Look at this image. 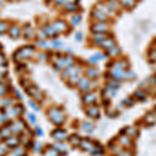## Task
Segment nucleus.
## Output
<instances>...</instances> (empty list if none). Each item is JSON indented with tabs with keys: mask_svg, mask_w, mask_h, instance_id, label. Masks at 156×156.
Instances as JSON below:
<instances>
[{
	"mask_svg": "<svg viewBox=\"0 0 156 156\" xmlns=\"http://www.w3.org/2000/svg\"><path fill=\"white\" fill-rule=\"evenodd\" d=\"M34 53V48L31 46H26L21 49H19L18 51L15 52V57L17 56L18 60H22V59H27L30 58Z\"/></svg>",
	"mask_w": 156,
	"mask_h": 156,
	"instance_id": "1",
	"label": "nucleus"
},
{
	"mask_svg": "<svg viewBox=\"0 0 156 156\" xmlns=\"http://www.w3.org/2000/svg\"><path fill=\"white\" fill-rule=\"evenodd\" d=\"M49 118H51L52 122L56 125L63 123V119H65L63 116V113H61L57 108H52L51 110H49Z\"/></svg>",
	"mask_w": 156,
	"mask_h": 156,
	"instance_id": "2",
	"label": "nucleus"
},
{
	"mask_svg": "<svg viewBox=\"0 0 156 156\" xmlns=\"http://www.w3.org/2000/svg\"><path fill=\"white\" fill-rule=\"evenodd\" d=\"M109 29V25L106 22H97L91 26V31L94 34H99V32H106Z\"/></svg>",
	"mask_w": 156,
	"mask_h": 156,
	"instance_id": "3",
	"label": "nucleus"
},
{
	"mask_svg": "<svg viewBox=\"0 0 156 156\" xmlns=\"http://www.w3.org/2000/svg\"><path fill=\"white\" fill-rule=\"evenodd\" d=\"M91 16L95 20H97L98 22H106L109 18L108 16H106L104 13H102L100 10H98V8H94V10H92Z\"/></svg>",
	"mask_w": 156,
	"mask_h": 156,
	"instance_id": "4",
	"label": "nucleus"
},
{
	"mask_svg": "<svg viewBox=\"0 0 156 156\" xmlns=\"http://www.w3.org/2000/svg\"><path fill=\"white\" fill-rule=\"evenodd\" d=\"M80 72V68L77 67V66H69V67L65 68V70H63V76L65 78H69L71 77L72 75H75V74H77Z\"/></svg>",
	"mask_w": 156,
	"mask_h": 156,
	"instance_id": "5",
	"label": "nucleus"
},
{
	"mask_svg": "<svg viewBox=\"0 0 156 156\" xmlns=\"http://www.w3.org/2000/svg\"><path fill=\"white\" fill-rule=\"evenodd\" d=\"M99 46H100L102 49L109 50L110 48H113V46H116V41L113 40V37H108V38L103 40V41L101 42L100 44H99Z\"/></svg>",
	"mask_w": 156,
	"mask_h": 156,
	"instance_id": "6",
	"label": "nucleus"
},
{
	"mask_svg": "<svg viewBox=\"0 0 156 156\" xmlns=\"http://www.w3.org/2000/svg\"><path fill=\"white\" fill-rule=\"evenodd\" d=\"M96 8H98V10H100L102 13H104L106 16H115L116 15V12L115 10H113L110 7H109L108 5H107L106 3H101V4H98L97 6H96Z\"/></svg>",
	"mask_w": 156,
	"mask_h": 156,
	"instance_id": "7",
	"label": "nucleus"
},
{
	"mask_svg": "<svg viewBox=\"0 0 156 156\" xmlns=\"http://www.w3.org/2000/svg\"><path fill=\"white\" fill-rule=\"evenodd\" d=\"M52 27L54 28L56 32H65L67 30V24H66L65 21L63 20H58V21L54 22Z\"/></svg>",
	"mask_w": 156,
	"mask_h": 156,
	"instance_id": "8",
	"label": "nucleus"
},
{
	"mask_svg": "<svg viewBox=\"0 0 156 156\" xmlns=\"http://www.w3.org/2000/svg\"><path fill=\"white\" fill-rule=\"evenodd\" d=\"M8 34H10V36L12 37L13 39H17L19 38V36L21 34V30H20V28L17 25H13L12 27L8 29Z\"/></svg>",
	"mask_w": 156,
	"mask_h": 156,
	"instance_id": "9",
	"label": "nucleus"
},
{
	"mask_svg": "<svg viewBox=\"0 0 156 156\" xmlns=\"http://www.w3.org/2000/svg\"><path fill=\"white\" fill-rule=\"evenodd\" d=\"M105 56L106 55H104V54H102V53H96L95 55L91 56V57L89 58V63H92V65H96V63H98V61L104 59Z\"/></svg>",
	"mask_w": 156,
	"mask_h": 156,
	"instance_id": "10",
	"label": "nucleus"
},
{
	"mask_svg": "<svg viewBox=\"0 0 156 156\" xmlns=\"http://www.w3.org/2000/svg\"><path fill=\"white\" fill-rule=\"evenodd\" d=\"M107 37H106V34L105 32H99V34H94V37H93V41L95 42L96 44H100L103 40H105Z\"/></svg>",
	"mask_w": 156,
	"mask_h": 156,
	"instance_id": "11",
	"label": "nucleus"
},
{
	"mask_svg": "<svg viewBox=\"0 0 156 156\" xmlns=\"http://www.w3.org/2000/svg\"><path fill=\"white\" fill-rule=\"evenodd\" d=\"M120 53H121V49L118 47L117 45H116V46H113V48H110L109 50H107L106 55H108V56H117Z\"/></svg>",
	"mask_w": 156,
	"mask_h": 156,
	"instance_id": "12",
	"label": "nucleus"
},
{
	"mask_svg": "<svg viewBox=\"0 0 156 156\" xmlns=\"http://www.w3.org/2000/svg\"><path fill=\"white\" fill-rule=\"evenodd\" d=\"M52 137H53L54 138H56V140H63V138L66 137V132L63 130H60V129H56L55 131H53V133H52Z\"/></svg>",
	"mask_w": 156,
	"mask_h": 156,
	"instance_id": "13",
	"label": "nucleus"
},
{
	"mask_svg": "<svg viewBox=\"0 0 156 156\" xmlns=\"http://www.w3.org/2000/svg\"><path fill=\"white\" fill-rule=\"evenodd\" d=\"M87 74L90 76V77L92 78H96L99 76V74H100V71H99L98 69H96V68H91V69H89L87 71Z\"/></svg>",
	"mask_w": 156,
	"mask_h": 156,
	"instance_id": "14",
	"label": "nucleus"
},
{
	"mask_svg": "<svg viewBox=\"0 0 156 156\" xmlns=\"http://www.w3.org/2000/svg\"><path fill=\"white\" fill-rule=\"evenodd\" d=\"M44 32L46 34V36H50V37H52V36H54V34H57V32L54 30V28L52 27V25L51 26H50V25L46 26V27L44 28Z\"/></svg>",
	"mask_w": 156,
	"mask_h": 156,
	"instance_id": "15",
	"label": "nucleus"
},
{
	"mask_svg": "<svg viewBox=\"0 0 156 156\" xmlns=\"http://www.w3.org/2000/svg\"><path fill=\"white\" fill-rule=\"evenodd\" d=\"M120 1H121V3H122L123 5H124L125 7H127V8L133 7L134 4H135L134 0H120Z\"/></svg>",
	"mask_w": 156,
	"mask_h": 156,
	"instance_id": "16",
	"label": "nucleus"
},
{
	"mask_svg": "<svg viewBox=\"0 0 156 156\" xmlns=\"http://www.w3.org/2000/svg\"><path fill=\"white\" fill-rule=\"evenodd\" d=\"M80 21H81V16H80V15L75 14V15H73V16H72L71 23H72V25H73V26L78 25V24L80 23Z\"/></svg>",
	"mask_w": 156,
	"mask_h": 156,
	"instance_id": "17",
	"label": "nucleus"
},
{
	"mask_svg": "<svg viewBox=\"0 0 156 156\" xmlns=\"http://www.w3.org/2000/svg\"><path fill=\"white\" fill-rule=\"evenodd\" d=\"M76 8H77V3L75 2H68L66 4V10H70V12H75Z\"/></svg>",
	"mask_w": 156,
	"mask_h": 156,
	"instance_id": "18",
	"label": "nucleus"
},
{
	"mask_svg": "<svg viewBox=\"0 0 156 156\" xmlns=\"http://www.w3.org/2000/svg\"><path fill=\"white\" fill-rule=\"evenodd\" d=\"M106 4L111 8V10H115V12L118 10L119 4H118V1H116V0H108V1L106 2Z\"/></svg>",
	"mask_w": 156,
	"mask_h": 156,
	"instance_id": "19",
	"label": "nucleus"
},
{
	"mask_svg": "<svg viewBox=\"0 0 156 156\" xmlns=\"http://www.w3.org/2000/svg\"><path fill=\"white\" fill-rule=\"evenodd\" d=\"M7 30H8V24L4 21L0 22V34H4Z\"/></svg>",
	"mask_w": 156,
	"mask_h": 156,
	"instance_id": "20",
	"label": "nucleus"
},
{
	"mask_svg": "<svg viewBox=\"0 0 156 156\" xmlns=\"http://www.w3.org/2000/svg\"><path fill=\"white\" fill-rule=\"evenodd\" d=\"M37 44L40 46V47H42V48H44V49H48L49 48V46H48V44L46 43L45 41H38L37 42Z\"/></svg>",
	"mask_w": 156,
	"mask_h": 156,
	"instance_id": "21",
	"label": "nucleus"
},
{
	"mask_svg": "<svg viewBox=\"0 0 156 156\" xmlns=\"http://www.w3.org/2000/svg\"><path fill=\"white\" fill-rule=\"evenodd\" d=\"M60 46H61V43L60 42H58V41H55V42L52 43V47L53 48H59Z\"/></svg>",
	"mask_w": 156,
	"mask_h": 156,
	"instance_id": "22",
	"label": "nucleus"
},
{
	"mask_svg": "<svg viewBox=\"0 0 156 156\" xmlns=\"http://www.w3.org/2000/svg\"><path fill=\"white\" fill-rule=\"evenodd\" d=\"M75 38L77 41H81V40H82V34H81V32H77V34H75Z\"/></svg>",
	"mask_w": 156,
	"mask_h": 156,
	"instance_id": "23",
	"label": "nucleus"
},
{
	"mask_svg": "<svg viewBox=\"0 0 156 156\" xmlns=\"http://www.w3.org/2000/svg\"><path fill=\"white\" fill-rule=\"evenodd\" d=\"M3 93H5V87H4V85L0 84V96H2Z\"/></svg>",
	"mask_w": 156,
	"mask_h": 156,
	"instance_id": "24",
	"label": "nucleus"
},
{
	"mask_svg": "<svg viewBox=\"0 0 156 156\" xmlns=\"http://www.w3.org/2000/svg\"><path fill=\"white\" fill-rule=\"evenodd\" d=\"M3 61H4V56L0 54V65H2V63H3Z\"/></svg>",
	"mask_w": 156,
	"mask_h": 156,
	"instance_id": "25",
	"label": "nucleus"
}]
</instances>
